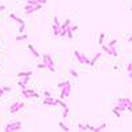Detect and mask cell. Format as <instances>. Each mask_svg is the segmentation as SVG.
Masks as SVG:
<instances>
[{"instance_id": "cell-20", "label": "cell", "mask_w": 132, "mask_h": 132, "mask_svg": "<svg viewBox=\"0 0 132 132\" xmlns=\"http://www.w3.org/2000/svg\"><path fill=\"white\" fill-rule=\"evenodd\" d=\"M56 103H57V106H61L62 108H65V107H67V106H66V103H63L62 100H61V99H56Z\"/></svg>"}, {"instance_id": "cell-28", "label": "cell", "mask_w": 132, "mask_h": 132, "mask_svg": "<svg viewBox=\"0 0 132 132\" xmlns=\"http://www.w3.org/2000/svg\"><path fill=\"white\" fill-rule=\"evenodd\" d=\"M69 81H65V82H61V83H58V89H61V87H63V86H66V85H69Z\"/></svg>"}, {"instance_id": "cell-41", "label": "cell", "mask_w": 132, "mask_h": 132, "mask_svg": "<svg viewBox=\"0 0 132 132\" xmlns=\"http://www.w3.org/2000/svg\"><path fill=\"white\" fill-rule=\"evenodd\" d=\"M128 77H129V78L132 79V74H131V73H128Z\"/></svg>"}, {"instance_id": "cell-8", "label": "cell", "mask_w": 132, "mask_h": 132, "mask_svg": "<svg viewBox=\"0 0 132 132\" xmlns=\"http://www.w3.org/2000/svg\"><path fill=\"white\" fill-rule=\"evenodd\" d=\"M118 103H120V104H124V106H131L132 107V100L129 98H119V100H118Z\"/></svg>"}, {"instance_id": "cell-4", "label": "cell", "mask_w": 132, "mask_h": 132, "mask_svg": "<svg viewBox=\"0 0 132 132\" xmlns=\"http://www.w3.org/2000/svg\"><path fill=\"white\" fill-rule=\"evenodd\" d=\"M24 106H25V103H23V102H16V103H13V104L11 106V108H9V112H11V114H17L20 110L24 108Z\"/></svg>"}, {"instance_id": "cell-31", "label": "cell", "mask_w": 132, "mask_h": 132, "mask_svg": "<svg viewBox=\"0 0 132 132\" xmlns=\"http://www.w3.org/2000/svg\"><path fill=\"white\" fill-rule=\"evenodd\" d=\"M44 96H45V98H49V96H52V94H50L48 90H45V91H44Z\"/></svg>"}, {"instance_id": "cell-7", "label": "cell", "mask_w": 132, "mask_h": 132, "mask_svg": "<svg viewBox=\"0 0 132 132\" xmlns=\"http://www.w3.org/2000/svg\"><path fill=\"white\" fill-rule=\"evenodd\" d=\"M20 79H21V81L19 82V86L21 87V89H25L26 85H28V83H29V81H30L29 77H23V78H20Z\"/></svg>"}, {"instance_id": "cell-26", "label": "cell", "mask_w": 132, "mask_h": 132, "mask_svg": "<svg viewBox=\"0 0 132 132\" xmlns=\"http://www.w3.org/2000/svg\"><path fill=\"white\" fill-rule=\"evenodd\" d=\"M24 29H25V23L24 24H20V28H19V33L21 34V33H24Z\"/></svg>"}, {"instance_id": "cell-1", "label": "cell", "mask_w": 132, "mask_h": 132, "mask_svg": "<svg viewBox=\"0 0 132 132\" xmlns=\"http://www.w3.org/2000/svg\"><path fill=\"white\" fill-rule=\"evenodd\" d=\"M21 128H23V125H21V123H20V122H13V123L7 124L5 128H4V131H7V132H13V131H20Z\"/></svg>"}, {"instance_id": "cell-3", "label": "cell", "mask_w": 132, "mask_h": 132, "mask_svg": "<svg viewBox=\"0 0 132 132\" xmlns=\"http://www.w3.org/2000/svg\"><path fill=\"white\" fill-rule=\"evenodd\" d=\"M21 95H23L24 98H26V99H29V98H38V96H40L37 92H34L33 90H29V89H23Z\"/></svg>"}, {"instance_id": "cell-18", "label": "cell", "mask_w": 132, "mask_h": 132, "mask_svg": "<svg viewBox=\"0 0 132 132\" xmlns=\"http://www.w3.org/2000/svg\"><path fill=\"white\" fill-rule=\"evenodd\" d=\"M58 125H59V128H61V129H63V131H67V132H69V127H67V125H66L63 122H59Z\"/></svg>"}, {"instance_id": "cell-15", "label": "cell", "mask_w": 132, "mask_h": 132, "mask_svg": "<svg viewBox=\"0 0 132 132\" xmlns=\"http://www.w3.org/2000/svg\"><path fill=\"white\" fill-rule=\"evenodd\" d=\"M73 33H74V32L71 30V26L69 25L67 28H66V36L69 37V40H73Z\"/></svg>"}, {"instance_id": "cell-2", "label": "cell", "mask_w": 132, "mask_h": 132, "mask_svg": "<svg viewBox=\"0 0 132 132\" xmlns=\"http://www.w3.org/2000/svg\"><path fill=\"white\" fill-rule=\"evenodd\" d=\"M74 56H75V58L79 61V63H87V65H90V59L87 58V56H86V54H83V53H79L78 50H74Z\"/></svg>"}, {"instance_id": "cell-30", "label": "cell", "mask_w": 132, "mask_h": 132, "mask_svg": "<svg viewBox=\"0 0 132 132\" xmlns=\"http://www.w3.org/2000/svg\"><path fill=\"white\" fill-rule=\"evenodd\" d=\"M127 71H128V73H131V71H132V61L128 63V65H127Z\"/></svg>"}, {"instance_id": "cell-16", "label": "cell", "mask_w": 132, "mask_h": 132, "mask_svg": "<svg viewBox=\"0 0 132 132\" xmlns=\"http://www.w3.org/2000/svg\"><path fill=\"white\" fill-rule=\"evenodd\" d=\"M102 49L104 50L107 54H111V56H112V50H111V48H110L108 45H103V44H102Z\"/></svg>"}, {"instance_id": "cell-39", "label": "cell", "mask_w": 132, "mask_h": 132, "mask_svg": "<svg viewBox=\"0 0 132 132\" xmlns=\"http://www.w3.org/2000/svg\"><path fill=\"white\" fill-rule=\"evenodd\" d=\"M3 95H4V90L1 89V90H0V96H3Z\"/></svg>"}, {"instance_id": "cell-24", "label": "cell", "mask_w": 132, "mask_h": 132, "mask_svg": "<svg viewBox=\"0 0 132 132\" xmlns=\"http://www.w3.org/2000/svg\"><path fill=\"white\" fill-rule=\"evenodd\" d=\"M85 131H95V127H92V125H90V124H86Z\"/></svg>"}, {"instance_id": "cell-33", "label": "cell", "mask_w": 132, "mask_h": 132, "mask_svg": "<svg viewBox=\"0 0 132 132\" xmlns=\"http://www.w3.org/2000/svg\"><path fill=\"white\" fill-rule=\"evenodd\" d=\"M37 67H38V69H46V65L45 63H38V65H37Z\"/></svg>"}, {"instance_id": "cell-12", "label": "cell", "mask_w": 132, "mask_h": 132, "mask_svg": "<svg viewBox=\"0 0 132 132\" xmlns=\"http://www.w3.org/2000/svg\"><path fill=\"white\" fill-rule=\"evenodd\" d=\"M9 17L13 20V21H17L19 24H24V20H21L20 17H17L16 15H15V13H9Z\"/></svg>"}, {"instance_id": "cell-10", "label": "cell", "mask_w": 132, "mask_h": 132, "mask_svg": "<svg viewBox=\"0 0 132 132\" xmlns=\"http://www.w3.org/2000/svg\"><path fill=\"white\" fill-rule=\"evenodd\" d=\"M28 49H29V52H30V53H32L33 56L36 57V58H38V57H40V53H38V52H37V50H36V49H34V46H33V45H32V44H28Z\"/></svg>"}, {"instance_id": "cell-14", "label": "cell", "mask_w": 132, "mask_h": 132, "mask_svg": "<svg viewBox=\"0 0 132 132\" xmlns=\"http://www.w3.org/2000/svg\"><path fill=\"white\" fill-rule=\"evenodd\" d=\"M30 75H32V71H20L19 74H17L19 78H23V77H30Z\"/></svg>"}, {"instance_id": "cell-19", "label": "cell", "mask_w": 132, "mask_h": 132, "mask_svg": "<svg viewBox=\"0 0 132 132\" xmlns=\"http://www.w3.org/2000/svg\"><path fill=\"white\" fill-rule=\"evenodd\" d=\"M70 23H71V20H70V19H66V21L62 24V25H61V29H66V28L70 25Z\"/></svg>"}, {"instance_id": "cell-23", "label": "cell", "mask_w": 132, "mask_h": 132, "mask_svg": "<svg viewBox=\"0 0 132 132\" xmlns=\"http://www.w3.org/2000/svg\"><path fill=\"white\" fill-rule=\"evenodd\" d=\"M106 127H107V123H103V124H100L99 127H95V131H102V129H104Z\"/></svg>"}, {"instance_id": "cell-11", "label": "cell", "mask_w": 132, "mask_h": 132, "mask_svg": "<svg viewBox=\"0 0 132 132\" xmlns=\"http://www.w3.org/2000/svg\"><path fill=\"white\" fill-rule=\"evenodd\" d=\"M100 56H102V53L99 52V53H96L95 56L92 57V59H90V66H94L96 63V61H98L99 58H100Z\"/></svg>"}, {"instance_id": "cell-6", "label": "cell", "mask_w": 132, "mask_h": 132, "mask_svg": "<svg viewBox=\"0 0 132 132\" xmlns=\"http://www.w3.org/2000/svg\"><path fill=\"white\" fill-rule=\"evenodd\" d=\"M42 61H44V63L46 65V67H48V66H54V61L52 59V57H50L49 54H44V56H42Z\"/></svg>"}, {"instance_id": "cell-25", "label": "cell", "mask_w": 132, "mask_h": 132, "mask_svg": "<svg viewBox=\"0 0 132 132\" xmlns=\"http://www.w3.org/2000/svg\"><path fill=\"white\" fill-rule=\"evenodd\" d=\"M53 24H56L57 26H61V24H59V20H58V17H57V16L53 17Z\"/></svg>"}, {"instance_id": "cell-5", "label": "cell", "mask_w": 132, "mask_h": 132, "mask_svg": "<svg viewBox=\"0 0 132 132\" xmlns=\"http://www.w3.org/2000/svg\"><path fill=\"white\" fill-rule=\"evenodd\" d=\"M70 90H71V85H66V86H63V87H61V99H63V98H69V95H70Z\"/></svg>"}, {"instance_id": "cell-29", "label": "cell", "mask_w": 132, "mask_h": 132, "mask_svg": "<svg viewBox=\"0 0 132 132\" xmlns=\"http://www.w3.org/2000/svg\"><path fill=\"white\" fill-rule=\"evenodd\" d=\"M70 74H71L74 78H78V73H77L75 70H73V69H71V70H70Z\"/></svg>"}, {"instance_id": "cell-17", "label": "cell", "mask_w": 132, "mask_h": 132, "mask_svg": "<svg viewBox=\"0 0 132 132\" xmlns=\"http://www.w3.org/2000/svg\"><path fill=\"white\" fill-rule=\"evenodd\" d=\"M115 108H116V110H119V111H120V112H123V111H127V106H124V104H120V103H119V104L116 106Z\"/></svg>"}, {"instance_id": "cell-40", "label": "cell", "mask_w": 132, "mask_h": 132, "mask_svg": "<svg viewBox=\"0 0 132 132\" xmlns=\"http://www.w3.org/2000/svg\"><path fill=\"white\" fill-rule=\"evenodd\" d=\"M127 41H128V42H132V36H129V37H128V40H127Z\"/></svg>"}, {"instance_id": "cell-34", "label": "cell", "mask_w": 132, "mask_h": 132, "mask_svg": "<svg viewBox=\"0 0 132 132\" xmlns=\"http://www.w3.org/2000/svg\"><path fill=\"white\" fill-rule=\"evenodd\" d=\"M3 90H4V92H9L12 89H11V87H8V86H5V87H3Z\"/></svg>"}, {"instance_id": "cell-35", "label": "cell", "mask_w": 132, "mask_h": 132, "mask_svg": "<svg viewBox=\"0 0 132 132\" xmlns=\"http://www.w3.org/2000/svg\"><path fill=\"white\" fill-rule=\"evenodd\" d=\"M3 11H5V5H4V4H0V12H3Z\"/></svg>"}, {"instance_id": "cell-36", "label": "cell", "mask_w": 132, "mask_h": 132, "mask_svg": "<svg viewBox=\"0 0 132 132\" xmlns=\"http://www.w3.org/2000/svg\"><path fill=\"white\" fill-rule=\"evenodd\" d=\"M71 30H73V32H75V30H78V26H77V25H73V26H71Z\"/></svg>"}, {"instance_id": "cell-9", "label": "cell", "mask_w": 132, "mask_h": 132, "mask_svg": "<svg viewBox=\"0 0 132 132\" xmlns=\"http://www.w3.org/2000/svg\"><path fill=\"white\" fill-rule=\"evenodd\" d=\"M42 103H44L45 106H57L56 100H54L52 96H49V98H45V100H44Z\"/></svg>"}, {"instance_id": "cell-37", "label": "cell", "mask_w": 132, "mask_h": 132, "mask_svg": "<svg viewBox=\"0 0 132 132\" xmlns=\"http://www.w3.org/2000/svg\"><path fill=\"white\" fill-rule=\"evenodd\" d=\"M37 3H40V4H45L46 3V0H36Z\"/></svg>"}, {"instance_id": "cell-13", "label": "cell", "mask_w": 132, "mask_h": 132, "mask_svg": "<svg viewBox=\"0 0 132 132\" xmlns=\"http://www.w3.org/2000/svg\"><path fill=\"white\" fill-rule=\"evenodd\" d=\"M24 40H28V34H26V33H21V34H19V36L16 37V41H17V42H20V41H24Z\"/></svg>"}, {"instance_id": "cell-38", "label": "cell", "mask_w": 132, "mask_h": 132, "mask_svg": "<svg viewBox=\"0 0 132 132\" xmlns=\"http://www.w3.org/2000/svg\"><path fill=\"white\" fill-rule=\"evenodd\" d=\"M78 128H79V129H83V131H85V125H83V124H78Z\"/></svg>"}, {"instance_id": "cell-42", "label": "cell", "mask_w": 132, "mask_h": 132, "mask_svg": "<svg viewBox=\"0 0 132 132\" xmlns=\"http://www.w3.org/2000/svg\"><path fill=\"white\" fill-rule=\"evenodd\" d=\"M131 11H132V7H131Z\"/></svg>"}, {"instance_id": "cell-22", "label": "cell", "mask_w": 132, "mask_h": 132, "mask_svg": "<svg viewBox=\"0 0 132 132\" xmlns=\"http://www.w3.org/2000/svg\"><path fill=\"white\" fill-rule=\"evenodd\" d=\"M104 36H106L104 33H100V36L98 37V44H99V45H102V44H103V40H104Z\"/></svg>"}, {"instance_id": "cell-32", "label": "cell", "mask_w": 132, "mask_h": 132, "mask_svg": "<svg viewBox=\"0 0 132 132\" xmlns=\"http://www.w3.org/2000/svg\"><path fill=\"white\" fill-rule=\"evenodd\" d=\"M116 42H118V40H112V41H110L108 46H115V45H116Z\"/></svg>"}, {"instance_id": "cell-21", "label": "cell", "mask_w": 132, "mask_h": 132, "mask_svg": "<svg viewBox=\"0 0 132 132\" xmlns=\"http://www.w3.org/2000/svg\"><path fill=\"white\" fill-rule=\"evenodd\" d=\"M62 116H63V119L69 118V107H65V108H63V114H62Z\"/></svg>"}, {"instance_id": "cell-27", "label": "cell", "mask_w": 132, "mask_h": 132, "mask_svg": "<svg viewBox=\"0 0 132 132\" xmlns=\"http://www.w3.org/2000/svg\"><path fill=\"white\" fill-rule=\"evenodd\" d=\"M112 112L115 114V116H116V118H120V116H122V114H120V111H119V110H116V108H114V110H112Z\"/></svg>"}]
</instances>
